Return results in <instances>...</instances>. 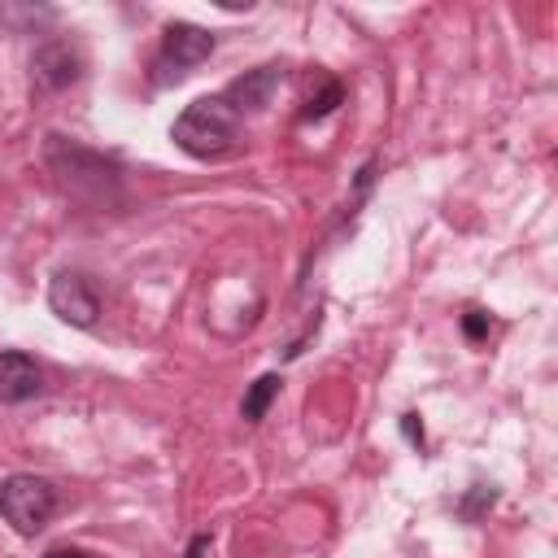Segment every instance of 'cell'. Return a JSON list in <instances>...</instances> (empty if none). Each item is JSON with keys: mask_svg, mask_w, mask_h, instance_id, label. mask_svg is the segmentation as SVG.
<instances>
[{"mask_svg": "<svg viewBox=\"0 0 558 558\" xmlns=\"http://www.w3.org/2000/svg\"><path fill=\"white\" fill-rule=\"evenodd\" d=\"M48 305H52V314L61 318V323H70V327H96V318H100V296H96V288L78 275V270H61V275H52V283H48Z\"/></svg>", "mask_w": 558, "mask_h": 558, "instance_id": "5", "label": "cell"}, {"mask_svg": "<svg viewBox=\"0 0 558 558\" xmlns=\"http://www.w3.org/2000/svg\"><path fill=\"white\" fill-rule=\"evenodd\" d=\"M240 126H244V118H240V113L222 100V92H218V96L192 100V105L174 118L170 140H174L187 157H196V161H218V157H227V153L240 144Z\"/></svg>", "mask_w": 558, "mask_h": 558, "instance_id": "2", "label": "cell"}, {"mask_svg": "<svg viewBox=\"0 0 558 558\" xmlns=\"http://www.w3.org/2000/svg\"><path fill=\"white\" fill-rule=\"evenodd\" d=\"M78 74H83V57H78V48H74L70 39H48V44H39L35 57H31V78H35V87H44V92H61V87H70Z\"/></svg>", "mask_w": 558, "mask_h": 558, "instance_id": "6", "label": "cell"}, {"mask_svg": "<svg viewBox=\"0 0 558 558\" xmlns=\"http://www.w3.org/2000/svg\"><path fill=\"white\" fill-rule=\"evenodd\" d=\"M44 161L74 201H83L92 209H118L122 205V170L113 157H105L78 140H65V135H48Z\"/></svg>", "mask_w": 558, "mask_h": 558, "instance_id": "1", "label": "cell"}, {"mask_svg": "<svg viewBox=\"0 0 558 558\" xmlns=\"http://www.w3.org/2000/svg\"><path fill=\"white\" fill-rule=\"evenodd\" d=\"M493 497H497L493 488H484V484H475V493H471V497L462 501V519H475V514H480V506H493Z\"/></svg>", "mask_w": 558, "mask_h": 558, "instance_id": "12", "label": "cell"}, {"mask_svg": "<svg viewBox=\"0 0 558 558\" xmlns=\"http://www.w3.org/2000/svg\"><path fill=\"white\" fill-rule=\"evenodd\" d=\"M401 432H405L414 445H423V423H418V414H405V418H401Z\"/></svg>", "mask_w": 558, "mask_h": 558, "instance_id": "13", "label": "cell"}, {"mask_svg": "<svg viewBox=\"0 0 558 558\" xmlns=\"http://www.w3.org/2000/svg\"><path fill=\"white\" fill-rule=\"evenodd\" d=\"M340 100H344V83H340V78H323V92L310 96V105L301 109V118H305V122H310V118H327Z\"/></svg>", "mask_w": 558, "mask_h": 558, "instance_id": "10", "label": "cell"}, {"mask_svg": "<svg viewBox=\"0 0 558 558\" xmlns=\"http://www.w3.org/2000/svg\"><path fill=\"white\" fill-rule=\"evenodd\" d=\"M52 514H57V488H52V480L31 475V471H13V475L0 480V519L17 536H35Z\"/></svg>", "mask_w": 558, "mask_h": 558, "instance_id": "3", "label": "cell"}, {"mask_svg": "<svg viewBox=\"0 0 558 558\" xmlns=\"http://www.w3.org/2000/svg\"><path fill=\"white\" fill-rule=\"evenodd\" d=\"M279 375H257L253 384H248V392H244V401H240V414L248 418V423H262L266 418V410H270V401L279 397Z\"/></svg>", "mask_w": 558, "mask_h": 558, "instance_id": "9", "label": "cell"}, {"mask_svg": "<svg viewBox=\"0 0 558 558\" xmlns=\"http://www.w3.org/2000/svg\"><path fill=\"white\" fill-rule=\"evenodd\" d=\"M205 549H209V536H192V545H187L183 558H205Z\"/></svg>", "mask_w": 558, "mask_h": 558, "instance_id": "14", "label": "cell"}, {"mask_svg": "<svg viewBox=\"0 0 558 558\" xmlns=\"http://www.w3.org/2000/svg\"><path fill=\"white\" fill-rule=\"evenodd\" d=\"M44 558H92V554H83V549H70V545H57V549H48Z\"/></svg>", "mask_w": 558, "mask_h": 558, "instance_id": "15", "label": "cell"}, {"mask_svg": "<svg viewBox=\"0 0 558 558\" xmlns=\"http://www.w3.org/2000/svg\"><path fill=\"white\" fill-rule=\"evenodd\" d=\"M39 392H44V371H39V362H35L31 353H17V349L0 353V401H4V405H22V401H31V397H39Z\"/></svg>", "mask_w": 558, "mask_h": 558, "instance_id": "8", "label": "cell"}, {"mask_svg": "<svg viewBox=\"0 0 558 558\" xmlns=\"http://www.w3.org/2000/svg\"><path fill=\"white\" fill-rule=\"evenodd\" d=\"M488 327H493V323H488L484 310H466V314H462V331H466V340H484Z\"/></svg>", "mask_w": 558, "mask_h": 558, "instance_id": "11", "label": "cell"}, {"mask_svg": "<svg viewBox=\"0 0 558 558\" xmlns=\"http://www.w3.org/2000/svg\"><path fill=\"white\" fill-rule=\"evenodd\" d=\"M279 83H283V70H279V65H257V70H244L240 78H231V83L222 87V100L244 118V113L266 109L270 96L279 92Z\"/></svg>", "mask_w": 558, "mask_h": 558, "instance_id": "7", "label": "cell"}, {"mask_svg": "<svg viewBox=\"0 0 558 558\" xmlns=\"http://www.w3.org/2000/svg\"><path fill=\"white\" fill-rule=\"evenodd\" d=\"M209 52H214V35L205 26L170 22L161 31V44H157V57H153V83L157 87L179 83L187 70H196L201 61H209Z\"/></svg>", "mask_w": 558, "mask_h": 558, "instance_id": "4", "label": "cell"}]
</instances>
